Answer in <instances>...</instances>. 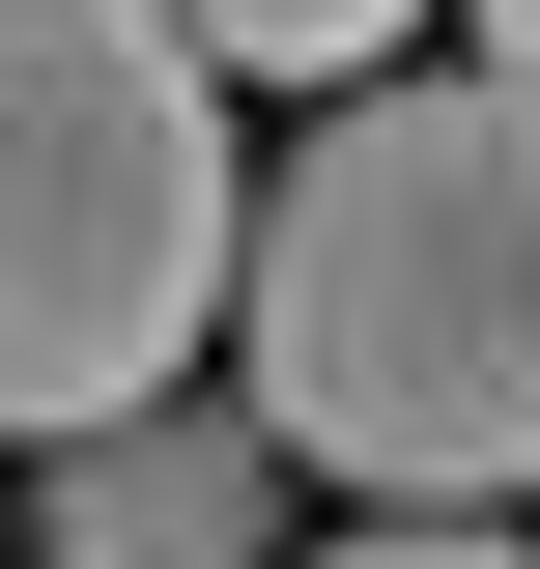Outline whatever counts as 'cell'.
<instances>
[{
  "label": "cell",
  "instance_id": "obj_1",
  "mask_svg": "<svg viewBox=\"0 0 540 569\" xmlns=\"http://www.w3.org/2000/svg\"><path fill=\"white\" fill-rule=\"evenodd\" d=\"M228 342L257 456L370 512H512L540 485V86H341L284 200H228Z\"/></svg>",
  "mask_w": 540,
  "mask_h": 569
},
{
  "label": "cell",
  "instance_id": "obj_2",
  "mask_svg": "<svg viewBox=\"0 0 540 569\" xmlns=\"http://www.w3.org/2000/svg\"><path fill=\"white\" fill-rule=\"evenodd\" d=\"M228 313V86L142 0H0V427H142Z\"/></svg>",
  "mask_w": 540,
  "mask_h": 569
},
{
  "label": "cell",
  "instance_id": "obj_3",
  "mask_svg": "<svg viewBox=\"0 0 540 569\" xmlns=\"http://www.w3.org/2000/svg\"><path fill=\"white\" fill-rule=\"evenodd\" d=\"M29 541H58V569H284V456H257L228 399L58 427V456H29Z\"/></svg>",
  "mask_w": 540,
  "mask_h": 569
},
{
  "label": "cell",
  "instance_id": "obj_4",
  "mask_svg": "<svg viewBox=\"0 0 540 569\" xmlns=\"http://www.w3.org/2000/svg\"><path fill=\"white\" fill-rule=\"evenodd\" d=\"M142 29H171L200 86H399V29H427V0H142Z\"/></svg>",
  "mask_w": 540,
  "mask_h": 569
},
{
  "label": "cell",
  "instance_id": "obj_5",
  "mask_svg": "<svg viewBox=\"0 0 540 569\" xmlns=\"http://www.w3.org/2000/svg\"><path fill=\"white\" fill-rule=\"evenodd\" d=\"M341 569H540V541H483V512H370Z\"/></svg>",
  "mask_w": 540,
  "mask_h": 569
},
{
  "label": "cell",
  "instance_id": "obj_6",
  "mask_svg": "<svg viewBox=\"0 0 540 569\" xmlns=\"http://www.w3.org/2000/svg\"><path fill=\"white\" fill-rule=\"evenodd\" d=\"M456 29H483V86H540V0H456Z\"/></svg>",
  "mask_w": 540,
  "mask_h": 569
}]
</instances>
